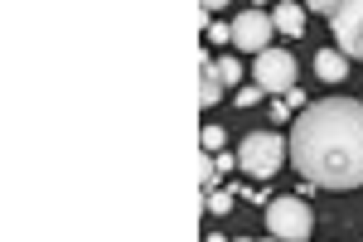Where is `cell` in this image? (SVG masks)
<instances>
[{"label":"cell","instance_id":"cell-12","mask_svg":"<svg viewBox=\"0 0 363 242\" xmlns=\"http://www.w3.org/2000/svg\"><path fill=\"white\" fill-rule=\"evenodd\" d=\"M208 214H233V194L228 189H208Z\"/></svg>","mask_w":363,"mask_h":242},{"label":"cell","instance_id":"cell-4","mask_svg":"<svg viewBox=\"0 0 363 242\" xmlns=\"http://www.w3.org/2000/svg\"><path fill=\"white\" fill-rule=\"evenodd\" d=\"M252 78L262 92H296V58L286 49H267L262 58H252Z\"/></svg>","mask_w":363,"mask_h":242},{"label":"cell","instance_id":"cell-5","mask_svg":"<svg viewBox=\"0 0 363 242\" xmlns=\"http://www.w3.org/2000/svg\"><path fill=\"white\" fill-rule=\"evenodd\" d=\"M272 34H277V25H272V15H262V10H242V15L233 20V44L252 58H262L272 49Z\"/></svg>","mask_w":363,"mask_h":242},{"label":"cell","instance_id":"cell-3","mask_svg":"<svg viewBox=\"0 0 363 242\" xmlns=\"http://www.w3.org/2000/svg\"><path fill=\"white\" fill-rule=\"evenodd\" d=\"M267 228H272V238H277V242H306L310 228H315V218H310L306 199L281 194V199L267 204Z\"/></svg>","mask_w":363,"mask_h":242},{"label":"cell","instance_id":"cell-15","mask_svg":"<svg viewBox=\"0 0 363 242\" xmlns=\"http://www.w3.org/2000/svg\"><path fill=\"white\" fill-rule=\"evenodd\" d=\"M203 39H208V44H223V39H233V25H208Z\"/></svg>","mask_w":363,"mask_h":242},{"label":"cell","instance_id":"cell-11","mask_svg":"<svg viewBox=\"0 0 363 242\" xmlns=\"http://www.w3.org/2000/svg\"><path fill=\"white\" fill-rule=\"evenodd\" d=\"M203 155H223V126H203Z\"/></svg>","mask_w":363,"mask_h":242},{"label":"cell","instance_id":"cell-1","mask_svg":"<svg viewBox=\"0 0 363 242\" xmlns=\"http://www.w3.org/2000/svg\"><path fill=\"white\" fill-rule=\"evenodd\" d=\"M291 160L315 189L363 185V102L325 97L310 102L291 131Z\"/></svg>","mask_w":363,"mask_h":242},{"label":"cell","instance_id":"cell-8","mask_svg":"<svg viewBox=\"0 0 363 242\" xmlns=\"http://www.w3.org/2000/svg\"><path fill=\"white\" fill-rule=\"evenodd\" d=\"M223 102V78L213 68V58H203V73H199V107H218Z\"/></svg>","mask_w":363,"mask_h":242},{"label":"cell","instance_id":"cell-13","mask_svg":"<svg viewBox=\"0 0 363 242\" xmlns=\"http://www.w3.org/2000/svg\"><path fill=\"white\" fill-rule=\"evenodd\" d=\"M199 185L203 189L218 185V160H213V155H203V165H199Z\"/></svg>","mask_w":363,"mask_h":242},{"label":"cell","instance_id":"cell-16","mask_svg":"<svg viewBox=\"0 0 363 242\" xmlns=\"http://www.w3.org/2000/svg\"><path fill=\"white\" fill-rule=\"evenodd\" d=\"M208 242H223V238H208Z\"/></svg>","mask_w":363,"mask_h":242},{"label":"cell","instance_id":"cell-7","mask_svg":"<svg viewBox=\"0 0 363 242\" xmlns=\"http://www.w3.org/2000/svg\"><path fill=\"white\" fill-rule=\"evenodd\" d=\"M272 25H277L281 34H291V39H301V34H306V5H291V0L277 5V10H272Z\"/></svg>","mask_w":363,"mask_h":242},{"label":"cell","instance_id":"cell-18","mask_svg":"<svg viewBox=\"0 0 363 242\" xmlns=\"http://www.w3.org/2000/svg\"><path fill=\"white\" fill-rule=\"evenodd\" d=\"M267 242H277V238H267Z\"/></svg>","mask_w":363,"mask_h":242},{"label":"cell","instance_id":"cell-17","mask_svg":"<svg viewBox=\"0 0 363 242\" xmlns=\"http://www.w3.org/2000/svg\"><path fill=\"white\" fill-rule=\"evenodd\" d=\"M238 242H252V238H238Z\"/></svg>","mask_w":363,"mask_h":242},{"label":"cell","instance_id":"cell-10","mask_svg":"<svg viewBox=\"0 0 363 242\" xmlns=\"http://www.w3.org/2000/svg\"><path fill=\"white\" fill-rule=\"evenodd\" d=\"M213 68H218L223 87H238V78H242V63H238V58H213Z\"/></svg>","mask_w":363,"mask_h":242},{"label":"cell","instance_id":"cell-9","mask_svg":"<svg viewBox=\"0 0 363 242\" xmlns=\"http://www.w3.org/2000/svg\"><path fill=\"white\" fill-rule=\"evenodd\" d=\"M315 73L325 82H344L349 78V58L339 54V49H320V54H315Z\"/></svg>","mask_w":363,"mask_h":242},{"label":"cell","instance_id":"cell-14","mask_svg":"<svg viewBox=\"0 0 363 242\" xmlns=\"http://www.w3.org/2000/svg\"><path fill=\"white\" fill-rule=\"evenodd\" d=\"M233 102H238V107H257V102H262V87H257V82H252V87H238Z\"/></svg>","mask_w":363,"mask_h":242},{"label":"cell","instance_id":"cell-6","mask_svg":"<svg viewBox=\"0 0 363 242\" xmlns=\"http://www.w3.org/2000/svg\"><path fill=\"white\" fill-rule=\"evenodd\" d=\"M330 25H335L339 54L359 58V49H363V0H344V5H335V15H330Z\"/></svg>","mask_w":363,"mask_h":242},{"label":"cell","instance_id":"cell-2","mask_svg":"<svg viewBox=\"0 0 363 242\" xmlns=\"http://www.w3.org/2000/svg\"><path fill=\"white\" fill-rule=\"evenodd\" d=\"M286 155H291V141L277 131H252L242 136V150H238V170L242 175H252V180H272L281 165H286Z\"/></svg>","mask_w":363,"mask_h":242}]
</instances>
